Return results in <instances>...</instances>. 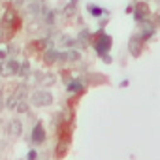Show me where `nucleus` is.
Segmentation results:
<instances>
[{
    "mask_svg": "<svg viewBox=\"0 0 160 160\" xmlns=\"http://www.w3.org/2000/svg\"><path fill=\"white\" fill-rule=\"evenodd\" d=\"M32 104L34 106H40V108H47L53 104V94L45 89H40V91H34L32 94Z\"/></svg>",
    "mask_w": 160,
    "mask_h": 160,
    "instance_id": "f257e3e1",
    "label": "nucleus"
},
{
    "mask_svg": "<svg viewBox=\"0 0 160 160\" xmlns=\"http://www.w3.org/2000/svg\"><path fill=\"white\" fill-rule=\"evenodd\" d=\"M19 62L15 60V58H6V60H2V64H0V75H6V77H10V75H19Z\"/></svg>",
    "mask_w": 160,
    "mask_h": 160,
    "instance_id": "f03ea898",
    "label": "nucleus"
},
{
    "mask_svg": "<svg viewBox=\"0 0 160 160\" xmlns=\"http://www.w3.org/2000/svg\"><path fill=\"white\" fill-rule=\"evenodd\" d=\"M23 100H27V85L17 87V91H15V92L8 98L6 108H8V109H15V108L19 106V102H23Z\"/></svg>",
    "mask_w": 160,
    "mask_h": 160,
    "instance_id": "7ed1b4c3",
    "label": "nucleus"
},
{
    "mask_svg": "<svg viewBox=\"0 0 160 160\" xmlns=\"http://www.w3.org/2000/svg\"><path fill=\"white\" fill-rule=\"evenodd\" d=\"M45 141V128H43V124H36L34 126V130H32V143L34 145H40V143H43Z\"/></svg>",
    "mask_w": 160,
    "mask_h": 160,
    "instance_id": "20e7f679",
    "label": "nucleus"
},
{
    "mask_svg": "<svg viewBox=\"0 0 160 160\" xmlns=\"http://www.w3.org/2000/svg\"><path fill=\"white\" fill-rule=\"evenodd\" d=\"M21 130H23V124L19 119H12L10 124H8V132L10 136H21Z\"/></svg>",
    "mask_w": 160,
    "mask_h": 160,
    "instance_id": "39448f33",
    "label": "nucleus"
},
{
    "mask_svg": "<svg viewBox=\"0 0 160 160\" xmlns=\"http://www.w3.org/2000/svg\"><path fill=\"white\" fill-rule=\"evenodd\" d=\"M43 60H45L47 64H53V62L60 60V53H58V51H55V49H47V51H45V55H43Z\"/></svg>",
    "mask_w": 160,
    "mask_h": 160,
    "instance_id": "423d86ee",
    "label": "nucleus"
},
{
    "mask_svg": "<svg viewBox=\"0 0 160 160\" xmlns=\"http://www.w3.org/2000/svg\"><path fill=\"white\" fill-rule=\"evenodd\" d=\"M147 15H149V8H147V4H143V2L138 4V6H136V19H138V21H143Z\"/></svg>",
    "mask_w": 160,
    "mask_h": 160,
    "instance_id": "0eeeda50",
    "label": "nucleus"
},
{
    "mask_svg": "<svg viewBox=\"0 0 160 160\" xmlns=\"http://www.w3.org/2000/svg\"><path fill=\"white\" fill-rule=\"evenodd\" d=\"M109 43H111V40H109V36H106V34H102L100 36V40H98V53H102V51H106V49H109Z\"/></svg>",
    "mask_w": 160,
    "mask_h": 160,
    "instance_id": "6e6552de",
    "label": "nucleus"
},
{
    "mask_svg": "<svg viewBox=\"0 0 160 160\" xmlns=\"http://www.w3.org/2000/svg\"><path fill=\"white\" fill-rule=\"evenodd\" d=\"M139 43H141V36H132L130 38V51H132V55H139Z\"/></svg>",
    "mask_w": 160,
    "mask_h": 160,
    "instance_id": "1a4fd4ad",
    "label": "nucleus"
},
{
    "mask_svg": "<svg viewBox=\"0 0 160 160\" xmlns=\"http://www.w3.org/2000/svg\"><path fill=\"white\" fill-rule=\"evenodd\" d=\"M68 91L70 92H81L83 91V85L79 83V81H70L68 83Z\"/></svg>",
    "mask_w": 160,
    "mask_h": 160,
    "instance_id": "9d476101",
    "label": "nucleus"
},
{
    "mask_svg": "<svg viewBox=\"0 0 160 160\" xmlns=\"http://www.w3.org/2000/svg\"><path fill=\"white\" fill-rule=\"evenodd\" d=\"M28 73H30V64L28 62H23L21 68H19V75L21 77H28Z\"/></svg>",
    "mask_w": 160,
    "mask_h": 160,
    "instance_id": "9b49d317",
    "label": "nucleus"
},
{
    "mask_svg": "<svg viewBox=\"0 0 160 160\" xmlns=\"http://www.w3.org/2000/svg\"><path fill=\"white\" fill-rule=\"evenodd\" d=\"M15 111H19V113H25V111H28V104H27V100L19 102V106L15 108Z\"/></svg>",
    "mask_w": 160,
    "mask_h": 160,
    "instance_id": "f8f14e48",
    "label": "nucleus"
},
{
    "mask_svg": "<svg viewBox=\"0 0 160 160\" xmlns=\"http://www.w3.org/2000/svg\"><path fill=\"white\" fill-rule=\"evenodd\" d=\"M2 108H4V98H2V92H0V111H2Z\"/></svg>",
    "mask_w": 160,
    "mask_h": 160,
    "instance_id": "ddd939ff",
    "label": "nucleus"
},
{
    "mask_svg": "<svg viewBox=\"0 0 160 160\" xmlns=\"http://www.w3.org/2000/svg\"><path fill=\"white\" fill-rule=\"evenodd\" d=\"M25 2H27V0H15V4H17V6H23Z\"/></svg>",
    "mask_w": 160,
    "mask_h": 160,
    "instance_id": "4468645a",
    "label": "nucleus"
},
{
    "mask_svg": "<svg viewBox=\"0 0 160 160\" xmlns=\"http://www.w3.org/2000/svg\"><path fill=\"white\" fill-rule=\"evenodd\" d=\"M0 58H6V51H0Z\"/></svg>",
    "mask_w": 160,
    "mask_h": 160,
    "instance_id": "2eb2a0df",
    "label": "nucleus"
},
{
    "mask_svg": "<svg viewBox=\"0 0 160 160\" xmlns=\"http://www.w3.org/2000/svg\"><path fill=\"white\" fill-rule=\"evenodd\" d=\"M156 2H158V4H160V0H156Z\"/></svg>",
    "mask_w": 160,
    "mask_h": 160,
    "instance_id": "dca6fc26",
    "label": "nucleus"
}]
</instances>
